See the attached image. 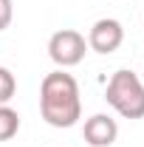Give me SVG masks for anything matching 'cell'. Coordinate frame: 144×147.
Returning <instances> with one entry per match:
<instances>
[{
	"mask_svg": "<svg viewBox=\"0 0 144 147\" xmlns=\"http://www.w3.org/2000/svg\"><path fill=\"white\" fill-rule=\"evenodd\" d=\"M82 136L90 147H110L119 136V125L116 119H110L108 113H93L90 119H85Z\"/></svg>",
	"mask_w": 144,
	"mask_h": 147,
	"instance_id": "5",
	"label": "cell"
},
{
	"mask_svg": "<svg viewBox=\"0 0 144 147\" xmlns=\"http://www.w3.org/2000/svg\"><path fill=\"white\" fill-rule=\"evenodd\" d=\"M105 99L122 119H144V82L139 74L116 71L105 88Z\"/></svg>",
	"mask_w": 144,
	"mask_h": 147,
	"instance_id": "2",
	"label": "cell"
},
{
	"mask_svg": "<svg viewBox=\"0 0 144 147\" xmlns=\"http://www.w3.org/2000/svg\"><path fill=\"white\" fill-rule=\"evenodd\" d=\"M122 42H124V28H122L119 20L102 17L90 26V34H88V48L90 51H96V54H113Z\"/></svg>",
	"mask_w": 144,
	"mask_h": 147,
	"instance_id": "4",
	"label": "cell"
},
{
	"mask_svg": "<svg viewBox=\"0 0 144 147\" xmlns=\"http://www.w3.org/2000/svg\"><path fill=\"white\" fill-rule=\"evenodd\" d=\"M141 82H144V71H141Z\"/></svg>",
	"mask_w": 144,
	"mask_h": 147,
	"instance_id": "9",
	"label": "cell"
},
{
	"mask_svg": "<svg viewBox=\"0 0 144 147\" xmlns=\"http://www.w3.org/2000/svg\"><path fill=\"white\" fill-rule=\"evenodd\" d=\"M40 113L51 127H73L82 116L79 85L65 68L45 74L40 85Z\"/></svg>",
	"mask_w": 144,
	"mask_h": 147,
	"instance_id": "1",
	"label": "cell"
},
{
	"mask_svg": "<svg viewBox=\"0 0 144 147\" xmlns=\"http://www.w3.org/2000/svg\"><path fill=\"white\" fill-rule=\"evenodd\" d=\"M14 91H17V79H14V74L0 65V105H9L11 96H14Z\"/></svg>",
	"mask_w": 144,
	"mask_h": 147,
	"instance_id": "7",
	"label": "cell"
},
{
	"mask_svg": "<svg viewBox=\"0 0 144 147\" xmlns=\"http://www.w3.org/2000/svg\"><path fill=\"white\" fill-rule=\"evenodd\" d=\"M20 130V116L14 108H9V105H0V142H9V139H14Z\"/></svg>",
	"mask_w": 144,
	"mask_h": 147,
	"instance_id": "6",
	"label": "cell"
},
{
	"mask_svg": "<svg viewBox=\"0 0 144 147\" xmlns=\"http://www.w3.org/2000/svg\"><path fill=\"white\" fill-rule=\"evenodd\" d=\"M85 51H88V40L79 31H73V28H59L48 40V57L54 59L59 68L79 65L85 59Z\"/></svg>",
	"mask_w": 144,
	"mask_h": 147,
	"instance_id": "3",
	"label": "cell"
},
{
	"mask_svg": "<svg viewBox=\"0 0 144 147\" xmlns=\"http://www.w3.org/2000/svg\"><path fill=\"white\" fill-rule=\"evenodd\" d=\"M11 17H14V6H11V0H0V31L9 28Z\"/></svg>",
	"mask_w": 144,
	"mask_h": 147,
	"instance_id": "8",
	"label": "cell"
}]
</instances>
